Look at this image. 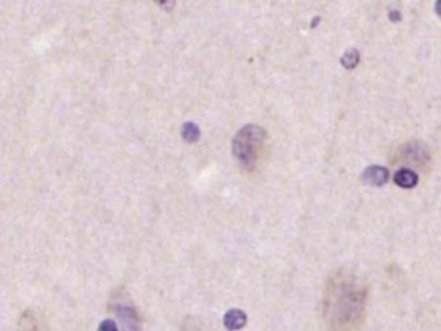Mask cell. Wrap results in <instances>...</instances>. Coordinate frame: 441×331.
Instances as JSON below:
<instances>
[{
    "instance_id": "5",
    "label": "cell",
    "mask_w": 441,
    "mask_h": 331,
    "mask_svg": "<svg viewBox=\"0 0 441 331\" xmlns=\"http://www.w3.org/2000/svg\"><path fill=\"white\" fill-rule=\"evenodd\" d=\"M224 326L225 329L230 331H239L242 330L246 323H248V314L243 312L242 309H237V308H232L228 312L224 314Z\"/></svg>"
},
{
    "instance_id": "11",
    "label": "cell",
    "mask_w": 441,
    "mask_h": 331,
    "mask_svg": "<svg viewBox=\"0 0 441 331\" xmlns=\"http://www.w3.org/2000/svg\"><path fill=\"white\" fill-rule=\"evenodd\" d=\"M435 10H436V13H438V15H439L441 17V0L436 1V4H435Z\"/></svg>"
},
{
    "instance_id": "4",
    "label": "cell",
    "mask_w": 441,
    "mask_h": 331,
    "mask_svg": "<svg viewBox=\"0 0 441 331\" xmlns=\"http://www.w3.org/2000/svg\"><path fill=\"white\" fill-rule=\"evenodd\" d=\"M388 179L390 172L386 167L382 166H370L362 174V181L373 186H382L386 184Z\"/></svg>"
},
{
    "instance_id": "7",
    "label": "cell",
    "mask_w": 441,
    "mask_h": 331,
    "mask_svg": "<svg viewBox=\"0 0 441 331\" xmlns=\"http://www.w3.org/2000/svg\"><path fill=\"white\" fill-rule=\"evenodd\" d=\"M182 135H183V138L188 143H194V141H197L200 138L201 131H200V127L193 122H186V123L183 124Z\"/></svg>"
},
{
    "instance_id": "9",
    "label": "cell",
    "mask_w": 441,
    "mask_h": 331,
    "mask_svg": "<svg viewBox=\"0 0 441 331\" xmlns=\"http://www.w3.org/2000/svg\"><path fill=\"white\" fill-rule=\"evenodd\" d=\"M97 331H120V328H118L117 322L108 318V320L100 322Z\"/></svg>"
},
{
    "instance_id": "1",
    "label": "cell",
    "mask_w": 441,
    "mask_h": 331,
    "mask_svg": "<svg viewBox=\"0 0 441 331\" xmlns=\"http://www.w3.org/2000/svg\"><path fill=\"white\" fill-rule=\"evenodd\" d=\"M368 289L351 273L331 278L323 296V322L328 331H359L367 316Z\"/></svg>"
},
{
    "instance_id": "2",
    "label": "cell",
    "mask_w": 441,
    "mask_h": 331,
    "mask_svg": "<svg viewBox=\"0 0 441 331\" xmlns=\"http://www.w3.org/2000/svg\"><path fill=\"white\" fill-rule=\"evenodd\" d=\"M266 138V129L252 123L237 131L233 138L232 149L239 165L246 170H252L255 167Z\"/></svg>"
},
{
    "instance_id": "8",
    "label": "cell",
    "mask_w": 441,
    "mask_h": 331,
    "mask_svg": "<svg viewBox=\"0 0 441 331\" xmlns=\"http://www.w3.org/2000/svg\"><path fill=\"white\" fill-rule=\"evenodd\" d=\"M360 61V54L358 49H348L344 52V55L340 58V64L343 65L346 69H353L356 67Z\"/></svg>"
},
{
    "instance_id": "3",
    "label": "cell",
    "mask_w": 441,
    "mask_h": 331,
    "mask_svg": "<svg viewBox=\"0 0 441 331\" xmlns=\"http://www.w3.org/2000/svg\"><path fill=\"white\" fill-rule=\"evenodd\" d=\"M115 314L122 331H141V322L134 307L127 304H117Z\"/></svg>"
},
{
    "instance_id": "6",
    "label": "cell",
    "mask_w": 441,
    "mask_h": 331,
    "mask_svg": "<svg viewBox=\"0 0 441 331\" xmlns=\"http://www.w3.org/2000/svg\"><path fill=\"white\" fill-rule=\"evenodd\" d=\"M396 185L404 189H412L418 184V175L410 168H400L394 176Z\"/></svg>"
},
{
    "instance_id": "10",
    "label": "cell",
    "mask_w": 441,
    "mask_h": 331,
    "mask_svg": "<svg viewBox=\"0 0 441 331\" xmlns=\"http://www.w3.org/2000/svg\"><path fill=\"white\" fill-rule=\"evenodd\" d=\"M390 19H391L392 22H397V21H400L401 16H400V13L397 10H391L390 12Z\"/></svg>"
}]
</instances>
